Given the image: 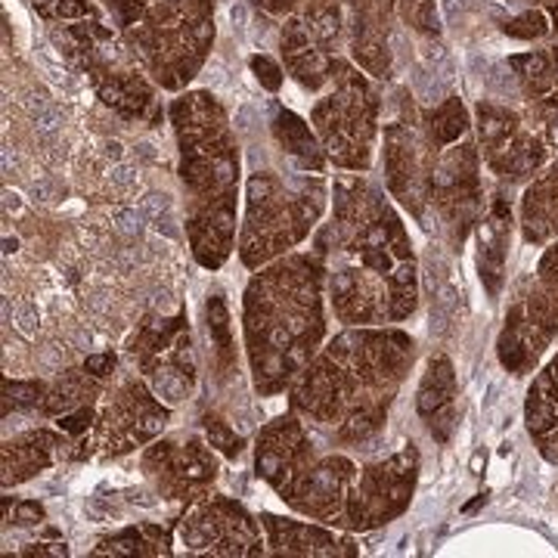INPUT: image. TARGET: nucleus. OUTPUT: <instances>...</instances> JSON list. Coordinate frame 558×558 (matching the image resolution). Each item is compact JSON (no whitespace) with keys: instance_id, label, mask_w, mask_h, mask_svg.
Segmentation results:
<instances>
[{"instance_id":"obj_8","label":"nucleus","mask_w":558,"mask_h":558,"mask_svg":"<svg viewBox=\"0 0 558 558\" xmlns=\"http://www.w3.org/2000/svg\"><path fill=\"white\" fill-rule=\"evenodd\" d=\"M112 366V357H90L87 360V369H94V373H100L102 376V369H109Z\"/></svg>"},{"instance_id":"obj_3","label":"nucleus","mask_w":558,"mask_h":558,"mask_svg":"<svg viewBox=\"0 0 558 558\" xmlns=\"http://www.w3.org/2000/svg\"><path fill=\"white\" fill-rule=\"evenodd\" d=\"M16 326H20L22 336H35L38 332V311L32 304H22L20 314H16Z\"/></svg>"},{"instance_id":"obj_7","label":"nucleus","mask_w":558,"mask_h":558,"mask_svg":"<svg viewBox=\"0 0 558 558\" xmlns=\"http://www.w3.org/2000/svg\"><path fill=\"white\" fill-rule=\"evenodd\" d=\"M32 196L40 202H50L53 199V190H50V183H47V180H40V183H32Z\"/></svg>"},{"instance_id":"obj_5","label":"nucleus","mask_w":558,"mask_h":558,"mask_svg":"<svg viewBox=\"0 0 558 558\" xmlns=\"http://www.w3.org/2000/svg\"><path fill=\"white\" fill-rule=\"evenodd\" d=\"M35 124H38L40 134H47V137H50V134H57V131H60L62 119H60V112L50 106V109H44L40 116H35Z\"/></svg>"},{"instance_id":"obj_2","label":"nucleus","mask_w":558,"mask_h":558,"mask_svg":"<svg viewBox=\"0 0 558 558\" xmlns=\"http://www.w3.org/2000/svg\"><path fill=\"white\" fill-rule=\"evenodd\" d=\"M116 223H119L121 233L137 236L140 230H143V211H137V208H121V211H116Z\"/></svg>"},{"instance_id":"obj_4","label":"nucleus","mask_w":558,"mask_h":558,"mask_svg":"<svg viewBox=\"0 0 558 558\" xmlns=\"http://www.w3.org/2000/svg\"><path fill=\"white\" fill-rule=\"evenodd\" d=\"M168 211H171V202H168V196L153 193V196H146V199H143V215H149L153 220H159L161 215H168Z\"/></svg>"},{"instance_id":"obj_6","label":"nucleus","mask_w":558,"mask_h":558,"mask_svg":"<svg viewBox=\"0 0 558 558\" xmlns=\"http://www.w3.org/2000/svg\"><path fill=\"white\" fill-rule=\"evenodd\" d=\"M137 183V174H134V168H128V165H119L116 171H112V186L116 190H131Z\"/></svg>"},{"instance_id":"obj_10","label":"nucleus","mask_w":558,"mask_h":558,"mask_svg":"<svg viewBox=\"0 0 558 558\" xmlns=\"http://www.w3.org/2000/svg\"><path fill=\"white\" fill-rule=\"evenodd\" d=\"M16 245H20V242H16V240H3V252L10 255V252H16Z\"/></svg>"},{"instance_id":"obj_1","label":"nucleus","mask_w":558,"mask_h":558,"mask_svg":"<svg viewBox=\"0 0 558 558\" xmlns=\"http://www.w3.org/2000/svg\"><path fill=\"white\" fill-rule=\"evenodd\" d=\"M506 32L509 35H519V38H539L546 32V20H543V13H527L519 22L506 25Z\"/></svg>"},{"instance_id":"obj_11","label":"nucleus","mask_w":558,"mask_h":558,"mask_svg":"<svg viewBox=\"0 0 558 558\" xmlns=\"http://www.w3.org/2000/svg\"><path fill=\"white\" fill-rule=\"evenodd\" d=\"M3 323H10V301L3 299Z\"/></svg>"},{"instance_id":"obj_9","label":"nucleus","mask_w":558,"mask_h":558,"mask_svg":"<svg viewBox=\"0 0 558 558\" xmlns=\"http://www.w3.org/2000/svg\"><path fill=\"white\" fill-rule=\"evenodd\" d=\"M13 165H16V156H13V149L7 146V149H3V171L10 174V168H13Z\"/></svg>"}]
</instances>
